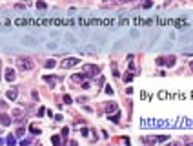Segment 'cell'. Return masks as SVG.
Returning <instances> with one entry per match:
<instances>
[{
    "instance_id": "cell-1",
    "label": "cell",
    "mask_w": 193,
    "mask_h": 146,
    "mask_svg": "<svg viewBox=\"0 0 193 146\" xmlns=\"http://www.w3.org/2000/svg\"><path fill=\"white\" fill-rule=\"evenodd\" d=\"M16 66H18L20 71H31L33 70V60L26 59V57H20V59H16Z\"/></svg>"
},
{
    "instance_id": "cell-2",
    "label": "cell",
    "mask_w": 193,
    "mask_h": 146,
    "mask_svg": "<svg viewBox=\"0 0 193 146\" xmlns=\"http://www.w3.org/2000/svg\"><path fill=\"white\" fill-rule=\"evenodd\" d=\"M158 66H175V57H160V59H157L155 60Z\"/></svg>"
},
{
    "instance_id": "cell-3",
    "label": "cell",
    "mask_w": 193,
    "mask_h": 146,
    "mask_svg": "<svg viewBox=\"0 0 193 146\" xmlns=\"http://www.w3.org/2000/svg\"><path fill=\"white\" fill-rule=\"evenodd\" d=\"M98 66H93V64H86L84 66V75L86 77H95V75H98Z\"/></svg>"
},
{
    "instance_id": "cell-4",
    "label": "cell",
    "mask_w": 193,
    "mask_h": 146,
    "mask_svg": "<svg viewBox=\"0 0 193 146\" xmlns=\"http://www.w3.org/2000/svg\"><path fill=\"white\" fill-rule=\"evenodd\" d=\"M77 64H80V59H66V60H62V68L64 70H68V68H73V66H77Z\"/></svg>"
},
{
    "instance_id": "cell-5",
    "label": "cell",
    "mask_w": 193,
    "mask_h": 146,
    "mask_svg": "<svg viewBox=\"0 0 193 146\" xmlns=\"http://www.w3.org/2000/svg\"><path fill=\"white\" fill-rule=\"evenodd\" d=\"M5 97H7L9 101H16V97H18V90H16V88H11V90H7Z\"/></svg>"
},
{
    "instance_id": "cell-6",
    "label": "cell",
    "mask_w": 193,
    "mask_h": 146,
    "mask_svg": "<svg viewBox=\"0 0 193 146\" xmlns=\"http://www.w3.org/2000/svg\"><path fill=\"white\" fill-rule=\"evenodd\" d=\"M4 77H5V80H7V82H13V80H15V70L7 68V70L4 71Z\"/></svg>"
},
{
    "instance_id": "cell-7",
    "label": "cell",
    "mask_w": 193,
    "mask_h": 146,
    "mask_svg": "<svg viewBox=\"0 0 193 146\" xmlns=\"http://www.w3.org/2000/svg\"><path fill=\"white\" fill-rule=\"evenodd\" d=\"M0 124H2V126H9V124H11V117H9L7 113H2V115H0Z\"/></svg>"
},
{
    "instance_id": "cell-8",
    "label": "cell",
    "mask_w": 193,
    "mask_h": 146,
    "mask_svg": "<svg viewBox=\"0 0 193 146\" xmlns=\"http://www.w3.org/2000/svg\"><path fill=\"white\" fill-rule=\"evenodd\" d=\"M44 80H46V82H49L51 86H55V84H57V77H51V75H44Z\"/></svg>"
},
{
    "instance_id": "cell-9",
    "label": "cell",
    "mask_w": 193,
    "mask_h": 146,
    "mask_svg": "<svg viewBox=\"0 0 193 146\" xmlns=\"http://www.w3.org/2000/svg\"><path fill=\"white\" fill-rule=\"evenodd\" d=\"M106 111H108V113H111V111H117V104H115V102H109V104L106 106Z\"/></svg>"
},
{
    "instance_id": "cell-10",
    "label": "cell",
    "mask_w": 193,
    "mask_h": 146,
    "mask_svg": "<svg viewBox=\"0 0 193 146\" xmlns=\"http://www.w3.org/2000/svg\"><path fill=\"white\" fill-rule=\"evenodd\" d=\"M29 130H31V133H35V135H38V133H40V128L37 126V124H35V122L29 126Z\"/></svg>"
},
{
    "instance_id": "cell-11",
    "label": "cell",
    "mask_w": 193,
    "mask_h": 146,
    "mask_svg": "<svg viewBox=\"0 0 193 146\" xmlns=\"http://www.w3.org/2000/svg\"><path fill=\"white\" fill-rule=\"evenodd\" d=\"M109 121H113V122H118V121H120V113L117 111L115 115H109Z\"/></svg>"
},
{
    "instance_id": "cell-12",
    "label": "cell",
    "mask_w": 193,
    "mask_h": 146,
    "mask_svg": "<svg viewBox=\"0 0 193 146\" xmlns=\"http://www.w3.org/2000/svg\"><path fill=\"white\" fill-rule=\"evenodd\" d=\"M46 2H37V9H46Z\"/></svg>"
},
{
    "instance_id": "cell-13",
    "label": "cell",
    "mask_w": 193,
    "mask_h": 146,
    "mask_svg": "<svg viewBox=\"0 0 193 146\" xmlns=\"http://www.w3.org/2000/svg\"><path fill=\"white\" fill-rule=\"evenodd\" d=\"M124 80H126V82H131V80H133V75H131V73L124 75Z\"/></svg>"
},
{
    "instance_id": "cell-14",
    "label": "cell",
    "mask_w": 193,
    "mask_h": 146,
    "mask_svg": "<svg viewBox=\"0 0 193 146\" xmlns=\"http://www.w3.org/2000/svg\"><path fill=\"white\" fill-rule=\"evenodd\" d=\"M55 64H57L55 60H47V62H46V66H47V68H55Z\"/></svg>"
},
{
    "instance_id": "cell-15",
    "label": "cell",
    "mask_w": 193,
    "mask_h": 146,
    "mask_svg": "<svg viewBox=\"0 0 193 146\" xmlns=\"http://www.w3.org/2000/svg\"><path fill=\"white\" fill-rule=\"evenodd\" d=\"M64 102H66V104H71V97H69V95H64Z\"/></svg>"
},
{
    "instance_id": "cell-16",
    "label": "cell",
    "mask_w": 193,
    "mask_h": 146,
    "mask_svg": "<svg viewBox=\"0 0 193 146\" xmlns=\"http://www.w3.org/2000/svg\"><path fill=\"white\" fill-rule=\"evenodd\" d=\"M51 143H60V137H58V135H55V137H51Z\"/></svg>"
},
{
    "instance_id": "cell-17",
    "label": "cell",
    "mask_w": 193,
    "mask_h": 146,
    "mask_svg": "<svg viewBox=\"0 0 193 146\" xmlns=\"http://www.w3.org/2000/svg\"><path fill=\"white\" fill-rule=\"evenodd\" d=\"M151 6H153V2H150V0L144 2V7H151Z\"/></svg>"
},
{
    "instance_id": "cell-18",
    "label": "cell",
    "mask_w": 193,
    "mask_h": 146,
    "mask_svg": "<svg viewBox=\"0 0 193 146\" xmlns=\"http://www.w3.org/2000/svg\"><path fill=\"white\" fill-rule=\"evenodd\" d=\"M68 133H69V128H64V130H62V135L68 137Z\"/></svg>"
},
{
    "instance_id": "cell-19",
    "label": "cell",
    "mask_w": 193,
    "mask_h": 146,
    "mask_svg": "<svg viewBox=\"0 0 193 146\" xmlns=\"http://www.w3.org/2000/svg\"><path fill=\"white\" fill-rule=\"evenodd\" d=\"M191 71H193V62H191Z\"/></svg>"
},
{
    "instance_id": "cell-20",
    "label": "cell",
    "mask_w": 193,
    "mask_h": 146,
    "mask_svg": "<svg viewBox=\"0 0 193 146\" xmlns=\"http://www.w3.org/2000/svg\"><path fill=\"white\" fill-rule=\"evenodd\" d=\"M0 66H2V64H0Z\"/></svg>"
}]
</instances>
